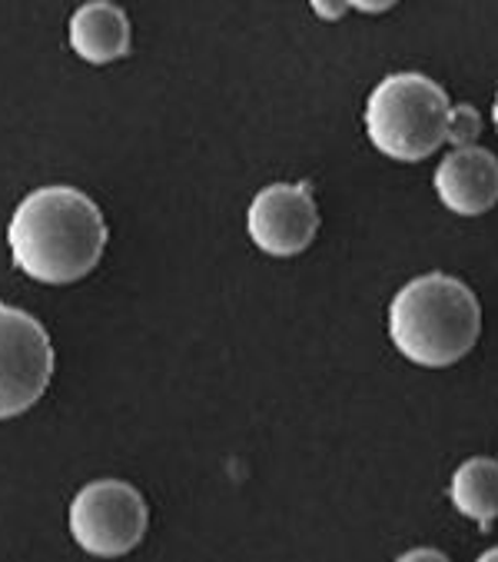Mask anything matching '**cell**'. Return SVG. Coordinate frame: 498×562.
Returning <instances> with one entry per match:
<instances>
[{
  "label": "cell",
  "mask_w": 498,
  "mask_h": 562,
  "mask_svg": "<svg viewBox=\"0 0 498 562\" xmlns=\"http://www.w3.org/2000/svg\"><path fill=\"white\" fill-rule=\"evenodd\" d=\"M8 244L18 270L37 283L83 280L106 250V220L77 187H41L11 216Z\"/></svg>",
  "instance_id": "1"
},
{
  "label": "cell",
  "mask_w": 498,
  "mask_h": 562,
  "mask_svg": "<svg viewBox=\"0 0 498 562\" xmlns=\"http://www.w3.org/2000/svg\"><path fill=\"white\" fill-rule=\"evenodd\" d=\"M246 231L270 257L303 254L319 231V210L309 183H270L249 203Z\"/></svg>",
  "instance_id": "6"
},
{
  "label": "cell",
  "mask_w": 498,
  "mask_h": 562,
  "mask_svg": "<svg viewBox=\"0 0 498 562\" xmlns=\"http://www.w3.org/2000/svg\"><path fill=\"white\" fill-rule=\"evenodd\" d=\"M403 559H439V562H445V555L439 549H412V552H403Z\"/></svg>",
  "instance_id": "13"
},
{
  "label": "cell",
  "mask_w": 498,
  "mask_h": 562,
  "mask_svg": "<svg viewBox=\"0 0 498 562\" xmlns=\"http://www.w3.org/2000/svg\"><path fill=\"white\" fill-rule=\"evenodd\" d=\"M482 333L475 293L445 273H426L406 283L389 306V336L396 350L429 370L459 363Z\"/></svg>",
  "instance_id": "2"
},
{
  "label": "cell",
  "mask_w": 498,
  "mask_h": 562,
  "mask_svg": "<svg viewBox=\"0 0 498 562\" xmlns=\"http://www.w3.org/2000/svg\"><path fill=\"white\" fill-rule=\"evenodd\" d=\"M70 47L87 64H113L131 54V21L113 0H87L70 18Z\"/></svg>",
  "instance_id": "8"
},
{
  "label": "cell",
  "mask_w": 498,
  "mask_h": 562,
  "mask_svg": "<svg viewBox=\"0 0 498 562\" xmlns=\"http://www.w3.org/2000/svg\"><path fill=\"white\" fill-rule=\"evenodd\" d=\"M478 134H482V117H478V110H475V106H468V103L452 106L445 140H449V144H455V147H468Z\"/></svg>",
  "instance_id": "10"
},
{
  "label": "cell",
  "mask_w": 498,
  "mask_h": 562,
  "mask_svg": "<svg viewBox=\"0 0 498 562\" xmlns=\"http://www.w3.org/2000/svg\"><path fill=\"white\" fill-rule=\"evenodd\" d=\"M449 97L426 74H393L365 103V134L380 154L419 164L432 157L449 134Z\"/></svg>",
  "instance_id": "3"
},
{
  "label": "cell",
  "mask_w": 498,
  "mask_h": 562,
  "mask_svg": "<svg viewBox=\"0 0 498 562\" xmlns=\"http://www.w3.org/2000/svg\"><path fill=\"white\" fill-rule=\"evenodd\" d=\"M435 193L459 216H482L498 203V160L485 147H455L435 170Z\"/></svg>",
  "instance_id": "7"
},
{
  "label": "cell",
  "mask_w": 498,
  "mask_h": 562,
  "mask_svg": "<svg viewBox=\"0 0 498 562\" xmlns=\"http://www.w3.org/2000/svg\"><path fill=\"white\" fill-rule=\"evenodd\" d=\"M491 121H495V131H498V93H495V106H491Z\"/></svg>",
  "instance_id": "14"
},
{
  "label": "cell",
  "mask_w": 498,
  "mask_h": 562,
  "mask_svg": "<svg viewBox=\"0 0 498 562\" xmlns=\"http://www.w3.org/2000/svg\"><path fill=\"white\" fill-rule=\"evenodd\" d=\"M54 376V344L24 310L0 303V419L27 413Z\"/></svg>",
  "instance_id": "5"
},
{
  "label": "cell",
  "mask_w": 498,
  "mask_h": 562,
  "mask_svg": "<svg viewBox=\"0 0 498 562\" xmlns=\"http://www.w3.org/2000/svg\"><path fill=\"white\" fill-rule=\"evenodd\" d=\"M150 526L144 496L123 480L87 483L70 503V532L90 555H127L140 546Z\"/></svg>",
  "instance_id": "4"
},
{
  "label": "cell",
  "mask_w": 498,
  "mask_h": 562,
  "mask_svg": "<svg viewBox=\"0 0 498 562\" xmlns=\"http://www.w3.org/2000/svg\"><path fill=\"white\" fill-rule=\"evenodd\" d=\"M399 0H349V8L362 11V14H383V11H393Z\"/></svg>",
  "instance_id": "12"
},
{
  "label": "cell",
  "mask_w": 498,
  "mask_h": 562,
  "mask_svg": "<svg viewBox=\"0 0 498 562\" xmlns=\"http://www.w3.org/2000/svg\"><path fill=\"white\" fill-rule=\"evenodd\" d=\"M309 4L322 21H339L349 11V0H309Z\"/></svg>",
  "instance_id": "11"
},
{
  "label": "cell",
  "mask_w": 498,
  "mask_h": 562,
  "mask_svg": "<svg viewBox=\"0 0 498 562\" xmlns=\"http://www.w3.org/2000/svg\"><path fill=\"white\" fill-rule=\"evenodd\" d=\"M482 559H498V546H495V549H488V552H482Z\"/></svg>",
  "instance_id": "15"
},
{
  "label": "cell",
  "mask_w": 498,
  "mask_h": 562,
  "mask_svg": "<svg viewBox=\"0 0 498 562\" xmlns=\"http://www.w3.org/2000/svg\"><path fill=\"white\" fill-rule=\"evenodd\" d=\"M449 496L462 516L488 529V522L498 519V463L488 457H475L462 463L452 476Z\"/></svg>",
  "instance_id": "9"
}]
</instances>
